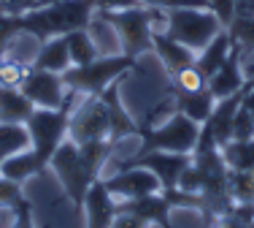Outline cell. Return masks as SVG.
<instances>
[{
	"mask_svg": "<svg viewBox=\"0 0 254 228\" xmlns=\"http://www.w3.org/2000/svg\"><path fill=\"white\" fill-rule=\"evenodd\" d=\"M3 55H5V52H3V49H0V57H3Z\"/></svg>",
	"mask_w": 254,
	"mask_h": 228,
	"instance_id": "b9f144b4",
	"label": "cell"
},
{
	"mask_svg": "<svg viewBox=\"0 0 254 228\" xmlns=\"http://www.w3.org/2000/svg\"><path fill=\"white\" fill-rule=\"evenodd\" d=\"M230 49H233V38H230V33H227V27H225V30H219V33H216L214 38H211L208 44H205L203 49L195 55V65L203 71L205 79H211V76L222 68V63L227 60Z\"/></svg>",
	"mask_w": 254,
	"mask_h": 228,
	"instance_id": "ac0fdd59",
	"label": "cell"
},
{
	"mask_svg": "<svg viewBox=\"0 0 254 228\" xmlns=\"http://www.w3.org/2000/svg\"><path fill=\"white\" fill-rule=\"evenodd\" d=\"M22 199H25V193H22V185L0 174V207H11V209H14Z\"/></svg>",
	"mask_w": 254,
	"mask_h": 228,
	"instance_id": "f546056e",
	"label": "cell"
},
{
	"mask_svg": "<svg viewBox=\"0 0 254 228\" xmlns=\"http://www.w3.org/2000/svg\"><path fill=\"white\" fill-rule=\"evenodd\" d=\"M225 163L235 171H254V139L249 141H230L222 147Z\"/></svg>",
	"mask_w": 254,
	"mask_h": 228,
	"instance_id": "cb8c5ba5",
	"label": "cell"
},
{
	"mask_svg": "<svg viewBox=\"0 0 254 228\" xmlns=\"http://www.w3.org/2000/svg\"><path fill=\"white\" fill-rule=\"evenodd\" d=\"M38 5L41 0H0V14H27Z\"/></svg>",
	"mask_w": 254,
	"mask_h": 228,
	"instance_id": "d6a6232c",
	"label": "cell"
},
{
	"mask_svg": "<svg viewBox=\"0 0 254 228\" xmlns=\"http://www.w3.org/2000/svg\"><path fill=\"white\" fill-rule=\"evenodd\" d=\"M208 5H211V11H214L216 16H219V22L222 25H230V19L235 16V5H233V0H208Z\"/></svg>",
	"mask_w": 254,
	"mask_h": 228,
	"instance_id": "e575fe53",
	"label": "cell"
},
{
	"mask_svg": "<svg viewBox=\"0 0 254 228\" xmlns=\"http://www.w3.org/2000/svg\"><path fill=\"white\" fill-rule=\"evenodd\" d=\"M246 87V71H244V55H241V46L233 44L227 60L222 63V68L216 71L214 76L208 79V90L216 101L230 98V95L241 93Z\"/></svg>",
	"mask_w": 254,
	"mask_h": 228,
	"instance_id": "7c38bea8",
	"label": "cell"
},
{
	"mask_svg": "<svg viewBox=\"0 0 254 228\" xmlns=\"http://www.w3.org/2000/svg\"><path fill=\"white\" fill-rule=\"evenodd\" d=\"M241 106L254 117V87H244V101H241Z\"/></svg>",
	"mask_w": 254,
	"mask_h": 228,
	"instance_id": "f35d334b",
	"label": "cell"
},
{
	"mask_svg": "<svg viewBox=\"0 0 254 228\" xmlns=\"http://www.w3.org/2000/svg\"><path fill=\"white\" fill-rule=\"evenodd\" d=\"M197 136H200V125L195 119H190L187 114L173 109L160 125H152L149 119L146 122H138V141H141V147H138L135 155L154 152V149L192 155V149L197 144Z\"/></svg>",
	"mask_w": 254,
	"mask_h": 228,
	"instance_id": "8992f818",
	"label": "cell"
},
{
	"mask_svg": "<svg viewBox=\"0 0 254 228\" xmlns=\"http://www.w3.org/2000/svg\"><path fill=\"white\" fill-rule=\"evenodd\" d=\"M227 190L235 204H254V171H235L227 174Z\"/></svg>",
	"mask_w": 254,
	"mask_h": 228,
	"instance_id": "d4e9b609",
	"label": "cell"
},
{
	"mask_svg": "<svg viewBox=\"0 0 254 228\" xmlns=\"http://www.w3.org/2000/svg\"><path fill=\"white\" fill-rule=\"evenodd\" d=\"M171 87L181 90V93H197V90L208 87V79L203 76V71L195 63H190L184 68H179L176 74H171Z\"/></svg>",
	"mask_w": 254,
	"mask_h": 228,
	"instance_id": "4316f807",
	"label": "cell"
},
{
	"mask_svg": "<svg viewBox=\"0 0 254 228\" xmlns=\"http://www.w3.org/2000/svg\"><path fill=\"white\" fill-rule=\"evenodd\" d=\"M44 228H52V226H49V223H44Z\"/></svg>",
	"mask_w": 254,
	"mask_h": 228,
	"instance_id": "60d3db41",
	"label": "cell"
},
{
	"mask_svg": "<svg viewBox=\"0 0 254 228\" xmlns=\"http://www.w3.org/2000/svg\"><path fill=\"white\" fill-rule=\"evenodd\" d=\"M192 163V155L184 152H162V149H154V152H143V155H132L119 163V169H127V166H143L160 179L162 193H171V190L179 188L181 174L187 171V166Z\"/></svg>",
	"mask_w": 254,
	"mask_h": 228,
	"instance_id": "9c48e42d",
	"label": "cell"
},
{
	"mask_svg": "<svg viewBox=\"0 0 254 228\" xmlns=\"http://www.w3.org/2000/svg\"><path fill=\"white\" fill-rule=\"evenodd\" d=\"M30 147V133L25 125H11L0 122V166L11 158V155L22 152Z\"/></svg>",
	"mask_w": 254,
	"mask_h": 228,
	"instance_id": "603a6c76",
	"label": "cell"
},
{
	"mask_svg": "<svg viewBox=\"0 0 254 228\" xmlns=\"http://www.w3.org/2000/svg\"><path fill=\"white\" fill-rule=\"evenodd\" d=\"M95 11H98L95 0H57V3L38 5L27 14H19V25L25 35L44 44L57 35L89 27L95 19Z\"/></svg>",
	"mask_w": 254,
	"mask_h": 228,
	"instance_id": "3957f363",
	"label": "cell"
},
{
	"mask_svg": "<svg viewBox=\"0 0 254 228\" xmlns=\"http://www.w3.org/2000/svg\"><path fill=\"white\" fill-rule=\"evenodd\" d=\"M19 35H25L19 25V14H0V49L8 52Z\"/></svg>",
	"mask_w": 254,
	"mask_h": 228,
	"instance_id": "83f0119b",
	"label": "cell"
},
{
	"mask_svg": "<svg viewBox=\"0 0 254 228\" xmlns=\"http://www.w3.org/2000/svg\"><path fill=\"white\" fill-rule=\"evenodd\" d=\"M103 185L106 190L119 201H130V199H141V196L157 193L160 188V179L154 177L149 169L143 166H127V169H117L114 174H103Z\"/></svg>",
	"mask_w": 254,
	"mask_h": 228,
	"instance_id": "30bf717a",
	"label": "cell"
},
{
	"mask_svg": "<svg viewBox=\"0 0 254 228\" xmlns=\"http://www.w3.org/2000/svg\"><path fill=\"white\" fill-rule=\"evenodd\" d=\"M111 228H152V223L143 218H138V215L132 212H125V209H119V215L114 218V226Z\"/></svg>",
	"mask_w": 254,
	"mask_h": 228,
	"instance_id": "836d02e7",
	"label": "cell"
},
{
	"mask_svg": "<svg viewBox=\"0 0 254 228\" xmlns=\"http://www.w3.org/2000/svg\"><path fill=\"white\" fill-rule=\"evenodd\" d=\"M119 209L138 215V218L149 220V223L157 226V228H176V226L171 223L173 204H171V199H168L162 190H157V193H149V196H141V199L119 201Z\"/></svg>",
	"mask_w": 254,
	"mask_h": 228,
	"instance_id": "5bb4252c",
	"label": "cell"
},
{
	"mask_svg": "<svg viewBox=\"0 0 254 228\" xmlns=\"http://www.w3.org/2000/svg\"><path fill=\"white\" fill-rule=\"evenodd\" d=\"M214 226H216V228H254V223H246V220L235 218L233 212H230V215H225V218H219Z\"/></svg>",
	"mask_w": 254,
	"mask_h": 228,
	"instance_id": "8d00e7d4",
	"label": "cell"
},
{
	"mask_svg": "<svg viewBox=\"0 0 254 228\" xmlns=\"http://www.w3.org/2000/svg\"><path fill=\"white\" fill-rule=\"evenodd\" d=\"M119 144L106 141V139H92V141H73L68 136L54 152L49 169L57 174L68 201L73 204L76 220L84 218V201L95 182L103 177V169L111 163L114 152Z\"/></svg>",
	"mask_w": 254,
	"mask_h": 228,
	"instance_id": "6da1fadb",
	"label": "cell"
},
{
	"mask_svg": "<svg viewBox=\"0 0 254 228\" xmlns=\"http://www.w3.org/2000/svg\"><path fill=\"white\" fill-rule=\"evenodd\" d=\"M241 101H244V90L230 95V98L216 101L211 117L203 122L205 128L211 130V136H214V141L219 144V147H225V144L233 141V122H235V114L241 109Z\"/></svg>",
	"mask_w": 254,
	"mask_h": 228,
	"instance_id": "2e32d148",
	"label": "cell"
},
{
	"mask_svg": "<svg viewBox=\"0 0 254 228\" xmlns=\"http://www.w3.org/2000/svg\"><path fill=\"white\" fill-rule=\"evenodd\" d=\"M162 30L197 55L219 30H225V25L211 8H173L165 11Z\"/></svg>",
	"mask_w": 254,
	"mask_h": 228,
	"instance_id": "ba28073f",
	"label": "cell"
},
{
	"mask_svg": "<svg viewBox=\"0 0 254 228\" xmlns=\"http://www.w3.org/2000/svg\"><path fill=\"white\" fill-rule=\"evenodd\" d=\"M233 44L241 46L244 55H254V16H233L227 25Z\"/></svg>",
	"mask_w": 254,
	"mask_h": 228,
	"instance_id": "484cf974",
	"label": "cell"
},
{
	"mask_svg": "<svg viewBox=\"0 0 254 228\" xmlns=\"http://www.w3.org/2000/svg\"><path fill=\"white\" fill-rule=\"evenodd\" d=\"M122 79L111 82L100 95H81V101L70 112V139L73 141H92V139H106L114 144H122L125 139L135 136L138 139V122L132 114L125 109L119 90Z\"/></svg>",
	"mask_w": 254,
	"mask_h": 228,
	"instance_id": "7a4b0ae2",
	"label": "cell"
},
{
	"mask_svg": "<svg viewBox=\"0 0 254 228\" xmlns=\"http://www.w3.org/2000/svg\"><path fill=\"white\" fill-rule=\"evenodd\" d=\"M33 60H22L14 57L11 52H5L0 57V87L5 90H22V85L27 82V76L33 74Z\"/></svg>",
	"mask_w": 254,
	"mask_h": 228,
	"instance_id": "44dd1931",
	"label": "cell"
},
{
	"mask_svg": "<svg viewBox=\"0 0 254 228\" xmlns=\"http://www.w3.org/2000/svg\"><path fill=\"white\" fill-rule=\"evenodd\" d=\"M65 44H68L70 63H73V65H87V63H92L95 57H100V46L95 44L89 27L73 30V33H65Z\"/></svg>",
	"mask_w": 254,
	"mask_h": 228,
	"instance_id": "7402d4cb",
	"label": "cell"
},
{
	"mask_svg": "<svg viewBox=\"0 0 254 228\" xmlns=\"http://www.w3.org/2000/svg\"><path fill=\"white\" fill-rule=\"evenodd\" d=\"M8 228H38L35 226V215H33V204L27 199H22L14 207V220H11Z\"/></svg>",
	"mask_w": 254,
	"mask_h": 228,
	"instance_id": "1f68e13d",
	"label": "cell"
},
{
	"mask_svg": "<svg viewBox=\"0 0 254 228\" xmlns=\"http://www.w3.org/2000/svg\"><path fill=\"white\" fill-rule=\"evenodd\" d=\"M0 228H8V226H3V223H0Z\"/></svg>",
	"mask_w": 254,
	"mask_h": 228,
	"instance_id": "7bdbcfd3",
	"label": "cell"
},
{
	"mask_svg": "<svg viewBox=\"0 0 254 228\" xmlns=\"http://www.w3.org/2000/svg\"><path fill=\"white\" fill-rule=\"evenodd\" d=\"M119 215V199H114L103 185V177L89 188L84 201V228H111L114 218Z\"/></svg>",
	"mask_w": 254,
	"mask_h": 228,
	"instance_id": "4fadbf2b",
	"label": "cell"
},
{
	"mask_svg": "<svg viewBox=\"0 0 254 228\" xmlns=\"http://www.w3.org/2000/svg\"><path fill=\"white\" fill-rule=\"evenodd\" d=\"M22 93L35 104V109H60L70 98V90L65 87L63 74L44 71V68H33V74L22 85Z\"/></svg>",
	"mask_w": 254,
	"mask_h": 228,
	"instance_id": "8fae6325",
	"label": "cell"
},
{
	"mask_svg": "<svg viewBox=\"0 0 254 228\" xmlns=\"http://www.w3.org/2000/svg\"><path fill=\"white\" fill-rule=\"evenodd\" d=\"M33 112H35V104L27 98L25 93H22V90L0 87V122L25 125Z\"/></svg>",
	"mask_w": 254,
	"mask_h": 228,
	"instance_id": "ffe728a7",
	"label": "cell"
},
{
	"mask_svg": "<svg viewBox=\"0 0 254 228\" xmlns=\"http://www.w3.org/2000/svg\"><path fill=\"white\" fill-rule=\"evenodd\" d=\"M78 101H81V95L70 90V98H68L65 106H60V109H35L33 114H30V119L25 122V128L30 133V152H33V158L38 160L41 171L49 169L57 147L68 139L70 112H73V106L78 104Z\"/></svg>",
	"mask_w": 254,
	"mask_h": 228,
	"instance_id": "5b68a950",
	"label": "cell"
},
{
	"mask_svg": "<svg viewBox=\"0 0 254 228\" xmlns=\"http://www.w3.org/2000/svg\"><path fill=\"white\" fill-rule=\"evenodd\" d=\"M33 65L44 71H54V74H65L70 68V52L68 44H65V35H57V38H49L35 49L33 55Z\"/></svg>",
	"mask_w": 254,
	"mask_h": 228,
	"instance_id": "d6986e66",
	"label": "cell"
},
{
	"mask_svg": "<svg viewBox=\"0 0 254 228\" xmlns=\"http://www.w3.org/2000/svg\"><path fill=\"white\" fill-rule=\"evenodd\" d=\"M98 16L106 25L114 27L119 35L122 55L127 57H143L152 55V33L154 27L165 25V11L152 5H135L122 11H98Z\"/></svg>",
	"mask_w": 254,
	"mask_h": 228,
	"instance_id": "277c9868",
	"label": "cell"
},
{
	"mask_svg": "<svg viewBox=\"0 0 254 228\" xmlns=\"http://www.w3.org/2000/svg\"><path fill=\"white\" fill-rule=\"evenodd\" d=\"M152 55L160 57V63L165 65L168 76L176 74L184 65L195 63V52H192L190 46L179 44L176 38H171L162 27H154V33H152Z\"/></svg>",
	"mask_w": 254,
	"mask_h": 228,
	"instance_id": "9a60e30c",
	"label": "cell"
},
{
	"mask_svg": "<svg viewBox=\"0 0 254 228\" xmlns=\"http://www.w3.org/2000/svg\"><path fill=\"white\" fill-rule=\"evenodd\" d=\"M130 71H138V57L127 55H100L87 65H70L63 74V82L68 90L78 95H100L111 82L122 79Z\"/></svg>",
	"mask_w": 254,
	"mask_h": 228,
	"instance_id": "52a82bcc",
	"label": "cell"
},
{
	"mask_svg": "<svg viewBox=\"0 0 254 228\" xmlns=\"http://www.w3.org/2000/svg\"><path fill=\"white\" fill-rule=\"evenodd\" d=\"M143 5L152 8H162V11H173V8H211L208 0H141Z\"/></svg>",
	"mask_w": 254,
	"mask_h": 228,
	"instance_id": "4dcf8cb0",
	"label": "cell"
},
{
	"mask_svg": "<svg viewBox=\"0 0 254 228\" xmlns=\"http://www.w3.org/2000/svg\"><path fill=\"white\" fill-rule=\"evenodd\" d=\"M235 16H254V0H233Z\"/></svg>",
	"mask_w": 254,
	"mask_h": 228,
	"instance_id": "74e56055",
	"label": "cell"
},
{
	"mask_svg": "<svg viewBox=\"0 0 254 228\" xmlns=\"http://www.w3.org/2000/svg\"><path fill=\"white\" fill-rule=\"evenodd\" d=\"M249 139H254V117L241 106L233 122V141H249Z\"/></svg>",
	"mask_w": 254,
	"mask_h": 228,
	"instance_id": "f1b7e54d",
	"label": "cell"
},
{
	"mask_svg": "<svg viewBox=\"0 0 254 228\" xmlns=\"http://www.w3.org/2000/svg\"><path fill=\"white\" fill-rule=\"evenodd\" d=\"M49 3H57V0H41V5H49Z\"/></svg>",
	"mask_w": 254,
	"mask_h": 228,
	"instance_id": "ab89813d",
	"label": "cell"
},
{
	"mask_svg": "<svg viewBox=\"0 0 254 228\" xmlns=\"http://www.w3.org/2000/svg\"><path fill=\"white\" fill-rule=\"evenodd\" d=\"M168 98H171V106L181 114H187L190 119H195L197 125H203L205 119L211 117L216 106V98L211 95V90H197V93H181V90L168 87Z\"/></svg>",
	"mask_w": 254,
	"mask_h": 228,
	"instance_id": "e0dca14e",
	"label": "cell"
},
{
	"mask_svg": "<svg viewBox=\"0 0 254 228\" xmlns=\"http://www.w3.org/2000/svg\"><path fill=\"white\" fill-rule=\"evenodd\" d=\"M143 5L141 0H95V8L98 11H122V8H135Z\"/></svg>",
	"mask_w": 254,
	"mask_h": 228,
	"instance_id": "d590c367",
	"label": "cell"
}]
</instances>
